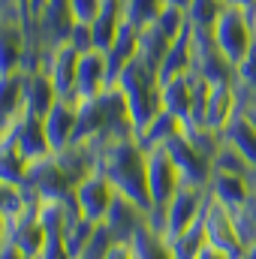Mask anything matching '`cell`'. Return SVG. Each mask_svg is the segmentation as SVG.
<instances>
[{
  "mask_svg": "<svg viewBox=\"0 0 256 259\" xmlns=\"http://www.w3.org/2000/svg\"><path fill=\"white\" fill-rule=\"evenodd\" d=\"M97 169L112 181V187L139 205L145 214L151 211V190H148V151L136 142V136L115 139L100 148Z\"/></svg>",
  "mask_w": 256,
  "mask_h": 259,
  "instance_id": "cell-1",
  "label": "cell"
},
{
  "mask_svg": "<svg viewBox=\"0 0 256 259\" xmlns=\"http://www.w3.org/2000/svg\"><path fill=\"white\" fill-rule=\"evenodd\" d=\"M121 88V94L127 97V112L130 124H133V136L142 133L160 112H163V88L157 78V69L148 66L142 58H136L133 64L124 66V72L115 81Z\"/></svg>",
  "mask_w": 256,
  "mask_h": 259,
  "instance_id": "cell-2",
  "label": "cell"
},
{
  "mask_svg": "<svg viewBox=\"0 0 256 259\" xmlns=\"http://www.w3.org/2000/svg\"><path fill=\"white\" fill-rule=\"evenodd\" d=\"M214 42L220 49V55L229 61L232 66H238L250 52H253L256 39H253V21L247 12H238V9H223V15L217 18L214 24Z\"/></svg>",
  "mask_w": 256,
  "mask_h": 259,
  "instance_id": "cell-3",
  "label": "cell"
},
{
  "mask_svg": "<svg viewBox=\"0 0 256 259\" xmlns=\"http://www.w3.org/2000/svg\"><path fill=\"white\" fill-rule=\"evenodd\" d=\"M24 187L33 190L39 199H69V196H75L78 178L66 169V163L58 154H52V157H46V160L30 163V169H27V184H24Z\"/></svg>",
  "mask_w": 256,
  "mask_h": 259,
  "instance_id": "cell-4",
  "label": "cell"
},
{
  "mask_svg": "<svg viewBox=\"0 0 256 259\" xmlns=\"http://www.w3.org/2000/svg\"><path fill=\"white\" fill-rule=\"evenodd\" d=\"M163 151H166V154H169V160L175 163V169H178V175H181V184H184V187L208 190V181H211V175H214L211 157H208V154H202L190 139L184 136V133L172 136V139L163 145Z\"/></svg>",
  "mask_w": 256,
  "mask_h": 259,
  "instance_id": "cell-5",
  "label": "cell"
},
{
  "mask_svg": "<svg viewBox=\"0 0 256 259\" xmlns=\"http://www.w3.org/2000/svg\"><path fill=\"white\" fill-rule=\"evenodd\" d=\"M190 72H196V75H199L202 81H208V84H223V81H232V75H235V66L220 55V49H217L211 30H193Z\"/></svg>",
  "mask_w": 256,
  "mask_h": 259,
  "instance_id": "cell-6",
  "label": "cell"
},
{
  "mask_svg": "<svg viewBox=\"0 0 256 259\" xmlns=\"http://www.w3.org/2000/svg\"><path fill=\"white\" fill-rule=\"evenodd\" d=\"M202 229H205V241L208 247L214 250H223L229 259H241L244 256V244L235 232V223H232V211L217 205L211 196L205 199V208H202Z\"/></svg>",
  "mask_w": 256,
  "mask_h": 259,
  "instance_id": "cell-7",
  "label": "cell"
},
{
  "mask_svg": "<svg viewBox=\"0 0 256 259\" xmlns=\"http://www.w3.org/2000/svg\"><path fill=\"white\" fill-rule=\"evenodd\" d=\"M115 187H112V181L100 172V169H94L88 178H81L78 181V187H75V205H78V214L84 217V220H91V223H103L106 220V214H109V208H112V199H115Z\"/></svg>",
  "mask_w": 256,
  "mask_h": 259,
  "instance_id": "cell-8",
  "label": "cell"
},
{
  "mask_svg": "<svg viewBox=\"0 0 256 259\" xmlns=\"http://www.w3.org/2000/svg\"><path fill=\"white\" fill-rule=\"evenodd\" d=\"M208 190H196V187H181L178 193L172 196V202L163 208L166 214V226H163V241L169 244L172 238H178L187 226H193L202 217Z\"/></svg>",
  "mask_w": 256,
  "mask_h": 259,
  "instance_id": "cell-9",
  "label": "cell"
},
{
  "mask_svg": "<svg viewBox=\"0 0 256 259\" xmlns=\"http://www.w3.org/2000/svg\"><path fill=\"white\" fill-rule=\"evenodd\" d=\"M181 175L175 169V163L169 160V154L163 148L148 151V190H151V208H166L172 202V196L178 193Z\"/></svg>",
  "mask_w": 256,
  "mask_h": 259,
  "instance_id": "cell-10",
  "label": "cell"
},
{
  "mask_svg": "<svg viewBox=\"0 0 256 259\" xmlns=\"http://www.w3.org/2000/svg\"><path fill=\"white\" fill-rule=\"evenodd\" d=\"M12 148L27 160V163H36V160H46L52 157V145H49V136L42 127V118H33V115H21L18 121H12Z\"/></svg>",
  "mask_w": 256,
  "mask_h": 259,
  "instance_id": "cell-11",
  "label": "cell"
},
{
  "mask_svg": "<svg viewBox=\"0 0 256 259\" xmlns=\"http://www.w3.org/2000/svg\"><path fill=\"white\" fill-rule=\"evenodd\" d=\"M78 58L81 52H75L69 42H61L49 52L42 72L52 78L55 91L61 94V100H75V75H78Z\"/></svg>",
  "mask_w": 256,
  "mask_h": 259,
  "instance_id": "cell-12",
  "label": "cell"
},
{
  "mask_svg": "<svg viewBox=\"0 0 256 259\" xmlns=\"http://www.w3.org/2000/svg\"><path fill=\"white\" fill-rule=\"evenodd\" d=\"M42 127L49 136V145L55 154L75 145V130H78V100H58L55 109L42 118Z\"/></svg>",
  "mask_w": 256,
  "mask_h": 259,
  "instance_id": "cell-13",
  "label": "cell"
},
{
  "mask_svg": "<svg viewBox=\"0 0 256 259\" xmlns=\"http://www.w3.org/2000/svg\"><path fill=\"white\" fill-rule=\"evenodd\" d=\"M106 88H112L109 81V64H106V52H84L78 58V75H75V100H94L100 97Z\"/></svg>",
  "mask_w": 256,
  "mask_h": 259,
  "instance_id": "cell-14",
  "label": "cell"
},
{
  "mask_svg": "<svg viewBox=\"0 0 256 259\" xmlns=\"http://www.w3.org/2000/svg\"><path fill=\"white\" fill-rule=\"evenodd\" d=\"M103 226L112 232V238H115V241H133V235L145 226V211H142L139 205H133L127 196L115 193L112 208H109V214H106Z\"/></svg>",
  "mask_w": 256,
  "mask_h": 259,
  "instance_id": "cell-15",
  "label": "cell"
},
{
  "mask_svg": "<svg viewBox=\"0 0 256 259\" xmlns=\"http://www.w3.org/2000/svg\"><path fill=\"white\" fill-rule=\"evenodd\" d=\"M238 115V103H235V91L232 81L223 84H211L208 91V103H205V115H202V127L211 133H223L226 124Z\"/></svg>",
  "mask_w": 256,
  "mask_h": 259,
  "instance_id": "cell-16",
  "label": "cell"
},
{
  "mask_svg": "<svg viewBox=\"0 0 256 259\" xmlns=\"http://www.w3.org/2000/svg\"><path fill=\"white\" fill-rule=\"evenodd\" d=\"M208 196H211L217 205H223V208H229V211H238V208H244V205L250 202L253 187H250V178H244V175L214 172L211 181H208Z\"/></svg>",
  "mask_w": 256,
  "mask_h": 259,
  "instance_id": "cell-17",
  "label": "cell"
},
{
  "mask_svg": "<svg viewBox=\"0 0 256 259\" xmlns=\"http://www.w3.org/2000/svg\"><path fill=\"white\" fill-rule=\"evenodd\" d=\"M61 100V94L55 91L52 78L46 72H30L24 75V115H33V118H46L55 103Z\"/></svg>",
  "mask_w": 256,
  "mask_h": 259,
  "instance_id": "cell-18",
  "label": "cell"
},
{
  "mask_svg": "<svg viewBox=\"0 0 256 259\" xmlns=\"http://www.w3.org/2000/svg\"><path fill=\"white\" fill-rule=\"evenodd\" d=\"M139 58V30L136 27H130L127 21L121 24V30H118V36H115V42H112V49L106 52V64H109V81L115 84L118 81V75L124 72V66L133 64Z\"/></svg>",
  "mask_w": 256,
  "mask_h": 259,
  "instance_id": "cell-19",
  "label": "cell"
},
{
  "mask_svg": "<svg viewBox=\"0 0 256 259\" xmlns=\"http://www.w3.org/2000/svg\"><path fill=\"white\" fill-rule=\"evenodd\" d=\"M220 139H223L229 148H235V151L256 169V127L250 124V118H247L244 112H238V115L226 124V130L220 133Z\"/></svg>",
  "mask_w": 256,
  "mask_h": 259,
  "instance_id": "cell-20",
  "label": "cell"
},
{
  "mask_svg": "<svg viewBox=\"0 0 256 259\" xmlns=\"http://www.w3.org/2000/svg\"><path fill=\"white\" fill-rule=\"evenodd\" d=\"M24 27L0 24V78L21 72V58H24Z\"/></svg>",
  "mask_w": 256,
  "mask_h": 259,
  "instance_id": "cell-21",
  "label": "cell"
},
{
  "mask_svg": "<svg viewBox=\"0 0 256 259\" xmlns=\"http://www.w3.org/2000/svg\"><path fill=\"white\" fill-rule=\"evenodd\" d=\"M190 39H193V27L187 24V27L181 30V36H178V39L169 46V52L163 55L160 66H157L160 84L169 81V78H175V75H181V72H190Z\"/></svg>",
  "mask_w": 256,
  "mask_h": 259,
  "instance_id": "cell-22",
  "label": "cell"
},
{
  "mask_svg": "<svg viewBox=\"0 0 256 259\" xmlns=\"http://www.w3.org/2000/svg\"><path fill=\"white\" fill-rule=\"evenodd\" d=\"M232 91H235L238 112H250V109H256V46H253V52L235 66Z\"/></svg>",
  "mask_w": 256,
  "mask_h": 259,
  "instance_id": "cell-23",
  "label": "cell"
},
{
  "mask_svg": "<svg viewBox=\"0 0 256 259\" xmlns=\"http://www.w3.org/2000/svg\"><path fill=\"white\" fill-rule=\"evenodd\" d=\"M21 115H24V72L3 75L0 78V118L12 124Z\"/></svg>",
  "mask_w": 256,
  "mask_h": 259,
  "instance_id": "cell-24",
  "label": "cell"
},
{
  "mask_svg": "<svg viewBox=\"0 0 256 259\" xmlns=\"http://www.w3.org/2000/svg\"><path fill=\"white\" fill-rule=\"evenodd\" d=\"M181 127H184V124H181L178 118H172L169 112H160L142 133H136V142H139L145 151H154V148H163L172 136H178Z\"/></svg>",
  "mask_w": 256,
  "mask_h": 259,
  "instance_id": "cell-25",
  "label": "cell"
},
{
  "mask_svg": "<svg viewBox=\"0 0 256 259\" xmlns=\"http://www.w3.org/2000/svg\"><path fill=\"white\" fill-rule=\"evenodd\" d=\"M175 39H169L157 24H148L145 30H139V58L145 61L148 66H160V61H163V55L169 52V46H172Z\"/></svg>",
  "mask_w": 256,
  "mask_h": 259,
  "instance_id": "cell-26",
  "label": "cell"
},
{
  "mask_svg": "<svg viewBox=\"0 0 256 259\" xmlns=\"http://www.w3.org/2000/svg\"><path fill=\"white\" fill-rule=\"evenodd\" d=\"M208 247V241H205V229H202V217L187 226L178 238H172L169 241V250H172V259H196L202 250Z\"/></svg>",
  "mask_w": 256,
  "mask_h": 259,
  "instance_id": "cell-27",
  "label": "cell"
},
{
  "mask_svg": "<svg viewBox=\"0 0 256 259\" xmlns=\"http://www.w3.org/2000/svg\"><path fill=\"white\" fill-rule=\"evenodd\" d=\"M166 9V0H124V21L136 30L154 24Z\"/></svg>",
  "mask_w": 256,
  "mask_h": 259,
  "instance_id": "cell-28",
  "label": "cell"
},
{
  "mask_svg": "<svg viewBox=\"0 0 256 259\" xmlns=\"http://www.w3.org/2000/svg\"><path fill=\"white\" fill-rule=\"evenodd\" d=\"M27 169H30V163L15 148H0V181L6 187L21 190L27 184Z\"/></svg>",
  "mask_w": 256,
  "mask_h": 259,
  "instance_id": "cell-29",
  "label": "cell"
},
{
  "mask_svg": "<svg viewBox=\"0 0 256 259\" xmlns=\"http://www.w3.org/2000/svg\"><path fill=\"white\" fill-rule=\"evenodd\" d=\"M133 253L136 259H172V250H169V244L157 235V232H151V226H148V220H145V226L133 235Z\"/></svg>",
  "mask_w": 256,
  "mask_h": 259,
  "instance_id": "cell-30",
  "label": "cell"
},
{
  "mask_svg": "<svg viewBox=\"0 0 256 259\" xmlns=\"http://www.w3.org/2000/svg\"><path fill=\"white\" fill-rule=\"evenodd\" d=\"M223 9H226V3H220V0H193L184 15H187V24L193 30H214Z\"/></svg>",
  "mask_w": 256,
  "mask_h": 259,
  "instance_id": "cell-31",
  "label": "cell"
},
{
  "mask_svg": "<svg viewBox=\"0 0 256 259\" xmlns=\"http://www.w3.org/2000/svg\"><path fill=\"white\" fill-rule=\"evenodd\" d=\"M211 166H214V172H229V175H244V178H250V175L256 172L253 166H250L235 148H229L226 142H220V148H217Z\"/></svg>",
  "mask_w": 256,
  "mask_h": 259,
  "instance_id": "cell-32",
  "label": "cell"
},
{
  "mask_svg": "<svg viewBox=\"0 0 256 259\" xmlns=\"http://www.w3.org/2000/svg\"><path fill=\"white\" fill-rule=\"evenodd\" d=\"M94 232H97V223H91V220H84V217L72 220L64 229V244H66V250H69V256L72 259L81 256V250L88 247V241L94 238Z\"/></svg>",
  "mask_w": 256,
  "mask_h": 259,
  "instance_id": "cell-33",
  "label": "cell"
},
{
  "mask_svg": "<svg viewBox=\"0 0 256 259\" xmlns=\"http://www.w3.org/2000/svg\"><path fill=\"white\" fill-rule=\"evenodd\" d=\"M232 223H235V232H238L241 244L250 247V244L256 241V202L253 199H250L244 208L232 211Z\"/></svg>",
  "mask_w": 256,
  "mask_h": 259,
  "instance_id": "cell-34",
  "label": "cell"
},
{
  "mask_svg": "<svg viewBox=\"0 0 256 259\" xmlns=\"http://www.w3.org/2000/svg\"><path fill=\"white\" fill-rule=\"evenodd\" d=\"M106 0H69V15L75 24H94L97 15L103 12Z\"/></svg>",
  "mask_w": 256,
  "mask_h": 259,
  "instance_id": "cell-35",
  "label": "cell"
},
{
  "mask_svg": "<svg viewBox=\"0 0 256 259\" xmlns=\"http://www.w3.org/2000/svg\"><path fill=\"white\" fill-rule=\"evenodd\" d=\"M115 244V238H112V232L100 223L97 226V232H94V238L88 241V247L81 250V256L78 259H106V253H109V247Z\"/></svg>",
  "mask_w": 256,
  "mask_h": 259,
  "instance_id": "cell-36",
  "label": "cell"
},
{
  "mask_svg": "<svg viewBox=\"0 0 256 259\" xmlns=\"http://www.w3.org/2000/svg\"><path fill=\"white\" fill-rule=\"evenodd\" d=\"M36 259H72L64 244V235H46V244L36 253Z\"/></svg>",
  "mask_w": 256,
  "mask_h": 259,
  "instance_id": "cell-37",
  "label": "cell"
},
{
  "mask_svg": "<svg viewBox=\"0 0 256 259\" xmlns=\"http://www.w3.org/2000/svg\"><path fill=\"white\" fill-rule=\"evenodd\" d=\"M75 52H91L94 49V39H91V24H72V33H69V39H66Z\"/></svg>",
  "mask_w": 256,
  "mask_h": 259,
  "instance_id": "cell-38",
  "label": "cell"
},
{
  "mask_svg": "<svg viewBox=\"0 0 256 259\" xmlns=\"http://www.w3.org/2000/svg\"><path fill=\"white\" fill-rule=\"evenodd\" d=\"M226 6L229 9H238V12H247V15L256 12V0H226Z\"/></svg>",
  "mask_w": 256,
  "mask_h": 259,
  "instance_id": "cell-39",
  "label": "cell"
},
{
  "mask_svg": "<svg viewBox=\"0 0 256 259\" xmlns=\"http://www.w3.org/2000/svg\"><path fill=\"white\" fill-rule=\"evenodd\" d=\"M0 259H27V256H24L15 244H9V241H6V244H0Z\"/></svg>",
  "mask_w": 256,
  "mask_h": 259,
  "instance_id": "cell-40",
  "label": "cell"
},
{
  "mask_svg": "<svg viewBox=\"0 0 256 259\" xmlns=\"http://www.w3.org/2000/svg\"><path fill=\"white\" fill-rule=\"evenodd\" d=\"M46 6H49V0H27V12H30V18H42Z\"/></svg>",
  "mask_w": 256,
  "mask_h": 259,
  "instance_id": "cell-41",
  "label": "cell"
},
{
  "mask_svg": "<svg viewBox=\"0 0 256 259\" xmlns=\"http://www.w3.org/2000/svg\"><path fill=\"white\" fill-rule=\"evenodd\" d=\"M196 259H229V256H226L223 250H214V247H205V250H202V253H199Z\"/></svg>",
  "mask_w": 256,
  "mask_h": 259,
  "instance_id": "cell-42",
  "label": "cell"
},
{
  "mask_svg": "<svg viewBox=\"0 0 256 259\" xmlns=\"http://www.w3.org/2000/svg\"><path fill=\"white\" fill-rule=\"evenodd\" d=\"M190 3H193V0H166V6H169V9H181V12H187V9H190Z\"/></svg>",
  "mask_w": 256,
  "mask_h": 259,
  "instance_id": "cell-43",
  "label": "cell"
},
{
  "mask_svg": "<svg viewBox=\"0 0 256 259\" xmlns=\"http://www.w3.org/2000/svg\"><path fill=\"white\" fill-rule=\"evenodd\" d=\"M6 232H9V220L0 214V244H6Z\"/></svg>",
  "mask_w": 256,
  "mask_h": 259,
  "instance_id": "cell-44",
  "label": "cell"
},
{
  "mask_svg": "<svg viewBox=\"0 0 256 259\" xmlns=\"http://www.w3.org/2000/svg\"><path fill=\"white\" fill-rule=\"evenodd\" d=\"M241 259H256V241L247 247V250H244V256H241Z\"/></svg>",
  "mask_w": 256,
  "mask_h": 259,
  "instance_id": "cell-45",
  "label": "cell"
},
{
  "mask_svg": "<svg viewBox=\"0 0 256 259\" xmlns=\"http://www.w3.org/2000/svg\"><path fill=\"white\" fill-rule=\"evenodd\" d=\"M6 130H9V124H6V121L0 118V142H3V136H6Z\"/></svg>",
  "mask_w": 256,
  "mask_h": 259,
  "instance_id": "cell-46",
  "label": "cell"
},
{
  "mask_svg": "<svg viewBox=\"0 0 256 259\" xmlns=\"http://www.w3.org/2000/svg\"><path fill=\"white\" fill-rule=\"evenodd\" d=\"M244 115L250 118V124H253V127H256V109H250V112H244Z\"/></svg>",
  "mask_w": 256,
  "mask_h": 259,
  "instance_id": "cell-47",
  "label": "cell"
},
{
  "mask_svg": "<svg viewBox=\"0 0 256 259\" xmlns=\"http://www.w3.org/2000/svg\"><path fill=\"white\" fill-rule=\"evenodd\" d=\"M250 21H253V39H256V12L250 15Z\"/></svg>",
  "mask_w": 256,
  "mask_h": 259,
  "instance_id": "cell-48",
  "label": "cell"
},
{
  "mask_svg": "<svg viewBox=\"0 0 256 259\" xmlns=\"http://www.w3.org/2000/svg\"><path fill=\"white\" fill-rule=\"evenodd\" d=\"M250 199H253V202H256V193H253V196H250Z\"/></svg>",
  "mask_w": 256,
  "mask_h": 259,
  "instance_id": "cell-49",
  "label": "cell"
},
{
  "mask_svg": "<svg viewBox=\"0 0 256 259\" xmlns=\"http://www.w3.org/2000/svg\"><path fill=\"white\" fill-rule=\"evenodd\" d=\"M220 3H226V0H220Z\"/></svg>",
  "mask_w": 256,
  "mask_h": 259,
  "instance_id": "cell-50",
  "label": "cell"
}]
</instances>
